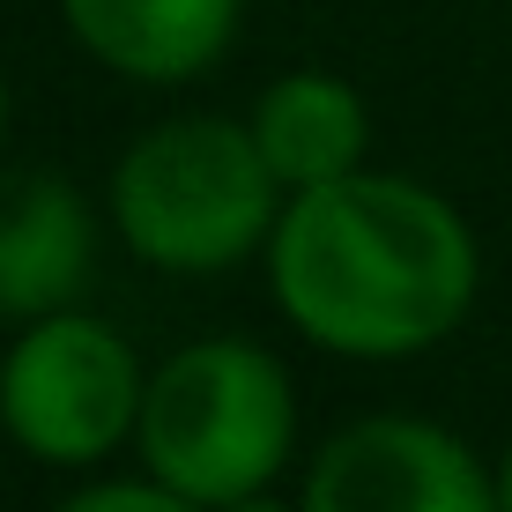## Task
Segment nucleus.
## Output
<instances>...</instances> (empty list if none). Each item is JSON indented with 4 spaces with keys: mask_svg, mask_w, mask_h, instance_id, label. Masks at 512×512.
<instances>
[{
    "mask_svg": "<svg viewBox=\"0 0 512 512\" xmlns=\"http://www.w3.org/2000/svg\"><path fill=\"white\" fill-rule=\"evenodd\" d=\"M305 512H505L490 475L446 423L423 416H357L312 453Z\"/></svg>",
    "mask_w": 512,
    "mask_h": 512,
    "instance_id": "39448f33",
    "label": "nucleus"
},
{
    "mask_svg": "<svg viewBox=\"0 0 512 512\" xmlns=\"http://www.w3.org/2000/svg\"><path fill=\"white\" fill-rule=\"evenodd\" d=\"M141 372L134 342L104 327L97 312H45L15 334L0 364V431L52 468H90L112 446H127L141 423Z\"/></svg>",
    "mask_w": 512,
    "mask_h": 512,
    "instance_id": "20e7f679",
    "label": "nucleus"
},
{
    "mask_svg": "<svg viewBox=\"0 0 512 512\" xmlns=\"http://www.w3.org/2000/svg\"><path fill=\"white\" fill-rule=\"evenodd\" d=\"M282 179L268 171L253 127L216 112L164 119L119 156L112 223L134 260L164 275H223L253 260L282 223Z\"/></svg>",
    "mask_w": 512,
    "mask_h": 512,
    "instance_id": "f03ea898",
    "label": "nucleus"
},
{
    "mask_svg": "<svg viewBox=\"0 0 512 512\" xmlns=\"http://www.w3.org/2000/svg\"><path fill=\"white\" fill-rule=\"evenodd\" d=\"M216 512H305V505H282L275 490H245V498H231V505H216Z\"/></svg>",
    "mask_w": 512,
    "mask_h": 512,
    "instance_id": "9d476101",
    "label": "nucleus"
},
{
    "mask_svg": "<svg viewBox=\"0 0 512 512\" xmlns=\"http://www.w3.org/2000/svg\"><path fill=\"white\" fill-rule=\"evenodd\" d=\"M97 268V231L60 171H0V320L67 312Z\"/></svg>",
    "mask_w": 512,
    "mask_h": 512,
    "instance_id": "423d86ee",
    "label": "nucleus"
},
{
    "mask_svg": "<svg viewBox=\"0 0 512 512\" xmlns=\"http://www.w3.org/2000/svg\"><path fill=\"white\" fill-rule=\"evenodd\" d=\"M52 512H208V505H193L186 490L156 483V475L141 468L134 483H82L75 498H60Z\"/></svg>",
    "mask_w": 512,
    "mask_h": 512,
    "instance_id": "1a4fd4ad",
    "label": "nucleus"
},
{
    "mask_svg": "<svg viewBox=\"0 0 512 512\" xmlns=\"http://www.w3.org/2000/svg\"><path fill=\"white\" fill-rule=\"evenodd\" d=\"M245 0H60L75 45L127 82H193L238 38Z\"/></svg>",
    "mask_w": 512,
    "mask_h": 512,
    "instance_id": "0eeeda50",
    "label": "nucleus"
},
{
    "mask_svg": "<svg viewBox=\"0 0 512 512\" xmlns=\"http://www.w3.org/2000/svg\"><path fill=\"white\" fill-rule=\"evenodd\" d=\"M282 320L334 357H416L468 320L483 260L446 193L401 171H349L282 201L268 238Z\"/></svg>",
    "mask_w": 512,
    "mask_h": 512,
    "instance_id": "f257e3e1",
    "label": "nucleus"
},
{
    "mask_svg": "<svg viewBox=\"0 0 512 512\" xmlns=\"http://www.w3.org/2000/svg\"><path fill=\"white\" fill-rule=\"evenodd\" d=\"M0 134H8V90H0Z\"/></svg>",
    "mask_w": 512,
    "mask_h": 512,
    "instance_id": "f8f14e48",
    "label": "nucleus"
},
{
    "mask_svg": "<svg viewBox=\"0 0 512 512\" xmlns=\"http://www.w3.org/2000/svg\"><path fill=\"white\" fill-rule=\"evenodd\" d=\"M498 498H505V512H512V446H505V468H498Z\"/></svg>",
    "mask_w": 512,
    "mask_h": 512,
    "instance_id": "9b49d317",
    "label": "nucleus"
},
{
    "mask_svg": "<svg viewBox=\"0 0 512 512\" xmlns=\"http://www.w3.org/2000/svg\"><path fill=\"white\" fill-rule=\"evenodd\" d=\"M134 446L156 483L216 512L282 475L297 446V394L260 342L208 334V342L171 349L149 372Z\"/></svg>",
    "mask_w": 512,
    "mask_h": 512,
    "instance_id": "7ed1b4c3",
    "label": "nucleus"
},
{
    "mask_svg": "<svg viewBox=\"0 0 512 512\" xmlns=\"http://www.w3.org/2000/svg\"><path fill=\"white\" fill-rule=\"evenodd\" d=\"M253 141L268 156V171L282 179V193H305L327 179H349L364 171V149H372V112L349 90L342 75H320V67H297L260 90L253 104Z\"/></svg>",
    "mask_w": 512,
    "mask_h": 512,
    "instance_id": "6e6552de",
    "label": "nucleus"
}]
</instances>
